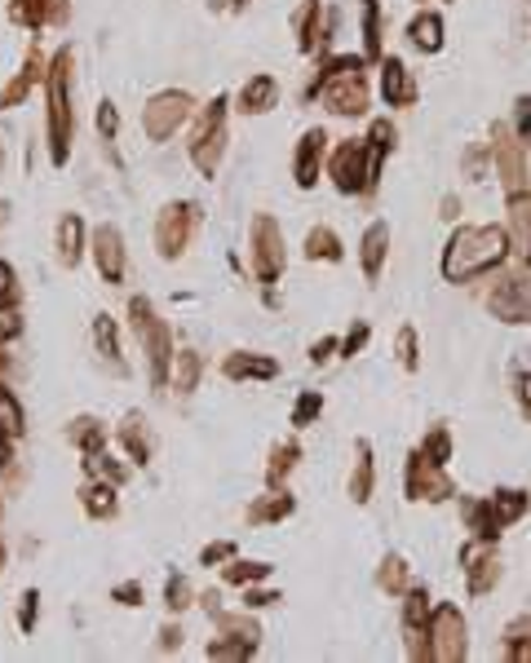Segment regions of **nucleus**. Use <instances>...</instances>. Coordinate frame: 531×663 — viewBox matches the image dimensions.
<instances>
[{"label": "nucleus", "instance_id": "f257e3e1", "mask_svg": "<svg viewBox=\"0 0 531 663\" xmlns=\"http://www.w3.org/2000/svg\"><path fill=\"white\" fill-rule=\"evenodd\" d=\"M505 248H509V240H505L500 226H470V231H461V235L448 244V253H443V275H448L452 283H465V279L492 270V266L505 257Z\"/></svg>", "mask_w": 531, "mask_h": 663}, {"label": "nucleus", "instance_id": "f03ea898", "mask_svg": "<svg viewBox=\"0 0 531 663\" xmlns=\"http://www.w3.org/2000/svg\"><path fill=\"white\" fill-rule=\"evenodd\" d=\"M314 93L328 97V111H346V116H359L368 106V80H363V67L359 58H342L324 71V80L314 84Z\"/></svg>", "mask_w": 531, "mask_h": 663}, {"label": "nucleus", "instance_id": "7ed1b4c3", "mask_svg": "<svg viewBox=\"0 0 531 663\" xmlns=\"http://www.w3.org/2000/svg\"><path fill=\"white\" fill-rule=\"evenodd\" d=\"M67 142H71V106H67V54H62L49 75V151L58 164L67 160Z\"/></svg>", "mask_w": 531, "mask_h": 663}, {"label": "nucleus", "instance_id": "20e7f679", "mask_svg": "<svg viewBox=\"0 0 531 663\" xmlns=\"http://www.w3.org/2000/svg\"><path fill=\"white\" fill-rule=\"evenodd\" d=\"M134 323H138L142 341H147V350H151V381L164 385V376H169V332L155 323V314H151V305H147L142 296L134 301Z\"/></svg>", "mask_w": 531, "mask_h": 663}, {"label": "nucleus", "instance_id": "39448f33", "mask_svg": "<svg viewBox=\"0 0 531 663\" xmlns=\"http://www.w3.org/2000/svg\"><path fill=\"white\" fill-rule=\"evenodd\" d=\"M222 120H227V102L218 97V102L208 106V116L199 120V129H195V151H191L204 173L218 168V155H222Z\"/></svg>", "mask_w": 531, "mask_h": 663}, {"label": "nucleus", "instance_id": "423d86ee", "mask_svg": "<svg viewBox=\"0 0 531 663\" xmlns=\"http://www.w3.org/2000/svg\"><path fill=\"white\" fill-rule=\"evenodd\" d=\"M93 253H97V266H102V275L112 279V283H120L125 279V248H120V231L116 226H102L97 235H93Z\"/></svg>", "mask_w": 531, "mask_h": 663}, {"label": "nucleus", "instance_id": "0eeeda50", "mask_svg": "<svg viewBox=\"0 0 531 663\" xmlns=\"http://www.w3.org/2000/svg\"><path fill=\"white\" fill-rule=\"evenodd\" d=\"M430 637H435V659H461L465 654V645H461V615L452 606L435 615Z\"/></svg>", "mask_w": 531, "mask_h": 663}, {"label": "nucleus", "instance_id": "6e6552de", "mask_svg": "<svg viewBox=\"0 0 531 663\" xmlns=\"http://www.w3.org/2000/svg\"><path fill=\"white\" fill-rule=\"evenodd\" d=\"M253 235H257V261H262V279H275L279 275V266H284V253H279V226L275 221H257L253 226Z\"/></svg>", "mask_w": 531, "mask_h": 663}, {"label": "nucleus", "instance_id": "1a4fd4ad", "mask_svg": "<svg viewBox=\"0 0 531 663\" xmlns=\"http://www.w3.org/2000/svg\"><path fill=\"white\" fill-rule=\"evenodd\" d=\"M182 111H186V97H182V93L155 97V102H151V111H147V129H151V138L173 133V125L182 120Z\"/></svg>", "mask_w": 531, "mask_h": 663}, {"label": "nucleus", "instance_id": "9d476101", "mask_svg": "<svg viewBox=\"0 0 531 663\" xmlns=\"http://www.w3.org/2000/svg\"><path fill=\"white\" fill-rule=\"evenodd\" d=\"M186 221H191V208L186 203H173L160 221V253L177 257L182 253V240H186Z\"/></svg>", "mask_w": 531, "mask_h": 663}, {"label": "nucleus", "instance_id": "9b49d317", "mask_svg": "<svg viewBox=\"0 0 531 663\" xmlns=\"http://www.w3.org/2000/svg\"><path fill=\"white\" fill-rule=\"evenodd\" d=\"M492 310L505 318V323H527V292H522V283H500L496 292H492Z\"/></svg>", "mask_w": 531, "mask_h": 663}, {"label": "nucleus", "instance_id": "f8f14e48", "mask_svg": "<svg viewBox=\"0 0 531 663\" xmlns=\"http://www.w3.org/2000/svg\"><path fill=\"white\" fill-rule=\"evenodd\" d=\"M319 155H324V133L310 129L297 147V182L301 186H314V173H319Z\"/></svg>", "mask_w": 531, "mask_h": 663}, {"label": "nucleus", "instance_id": "ddd939ff", "mask_svg": "<svg viewBox=\"0 0 531 663\" xmlns=\"http://www.w3.org/2000/svg\"><path fill=\"white\" fill-rule=\"evenodd\" d=\"M381 97L390 106H403L412 97V84H407V71H403L399 58H385V67H381Z\"/></svg>", "mask_w": 531, "mask_h": 663}, {"label": "nucleus", "instance_id": "4468645a", "mask_svg": "<svg viewBox=\"0 0 531 663\" xmlns=\"http://www.w3.org/2000/svg\"><path fill=\"white\" fill-rule=\"evenodd\" d=\"M407 36H412L425 54H439V49H443V19H439V14H420V19H412Z\"/></svg>", "mask_w": 531, "mask_h": 663}, {"label": "nucleus", "instance_id": "2eb2a0df", "mask_svg": "<svg viewBox=\"0 0 531 663\" xmlns=\"http://www.w3.org/2000/svg\"><path fill=\"white\" fill-rule=\"evenodd\" d=\"M385 240H390L385 221H377V226H368V235H363V275H368V279H377V275H381V261H385Z\"/></svg>", "mask_w": 531, "mask_h": 663}, {"label": "nucleus", "instance_id": "dca6fc26", "mask_svg": "<svg viewBox=\"0 0 531 663\" xmlns=\"http://www.w3.org/2000/svg\"><path fill=\"white\" fill-rule=\"evenodd\" d=\"M80 235H84L80 217H76V212H67V217H62V226H58V248H62V266H76V261H80Z\"/></svg>", "mask_w": 531, "mask_h": 663}, {"label": "nucleus", "instance_id": "f3484780", "mask_svg": "<svg viewBox=\"0 0 531 663\" xmlns=\"http://www.w3.org/2000/svg\"><path fill=\"white\" fill-rule=\"evenodd\" d=\"M240 106L249 111V116H257V111H266V106H275V80L270 75H257L244 93H240Z\"/></svg>", "mask_w": 531, "mask_h": 663}, {"label": "nucleus", "instance_id": "a211bd4d", "mask_svg": "<svg viewBox=\"0 0 531 663\" xmlns=\"http://www.w3.org/2000/svg\"><path fill=\"white\" fill-rule=\"evenodd\" d=\"M93 341H97V350H102L106 363H116V354H120V346H116V323L106 318V314L93 318Z\"/></svg>", "mask_w": 531, "mask_h": 663}, {"label": "nucleus", "instance_id": "6ab92c4d", "mask_svg": "<svg viewBox=\"0 0 531 663\" xmlns=\"http://www.w3.org/2000/svg\"><path fill=\"white\" fill-rule=\"evenodd\" d=\"M279 368L270 359H249V354H235L227 359V376H275Z\"/></svg>", "mask_w": 531, "mask_h": 663}, {"label": "nucleus", "instance_id": "aec40b11", "mask_svg": "<svg viewBox=\"0 0 531 663\" xmlns=\"http://www.w3.org/2000/svg\"><path fill=\"white\" fill-rule=\"evenodd\" d=\"M522 509H527V500H522V491L513 496V491H500V500L492 504V517H496V526H505V522H513V517H522Z\"/></svg>", "mask_w": 531, "mask_h": 663}, {"label": "nucleus", "instance_id": "412c9836", "mask_svg": "<svg viewBox=\"0 0 531 663\" xmlns=\"http://www.w3.org/2000/svg\"><path fill=\"white\" fill-rule=\"evenodd\" d=\"M363 45H368V54L377 58V49H381V19H377V0H363Z\"/></svg>", "mask_w": 531, "mask_h": 663}, {"label": "nucleus", "instance_id": "4be33fe9", "mask_svg": "<svg viewBox=\"0 0 531 663\" xmlns=\"http://www.w3.org/2000/svg\"><path fill=\"white\" fill-rule=\"evenodd\" d=\"M0 429H5V433H19V429H23V407L10 398L5 385H0Z\"/></svg>", "mask_w": 531, "mask_h": 663}, {"label": "nucleus", "instance_id": "5701e85b", "mask_svg": "<svg viewBox=\"0 0 531 663\" xmlns=\"http://www.w3.org/2000/svg\"><path fill=\"white\" fill-rule=\"evenodd\" d=\"M372 491V452L368 442H359V474H355V500H368Z\"/></svg>", "mask_w": 531, "mask_h": 663}, {"label": "nucleus", "instance_id": "b1692460", "mask_svg": "<svg viewBox=\"0 0 531 663\" xmlns=\"http://www.w3.org/2000/svg\"><path fill=\"white\" fill-rule=\"evenodd\" d=\"M138 424H142V420L134 416V420H125V429H120V433H125V447L134 452V461H138V465H147V456H151V452H147V438H142V429H138Z\"/></svg>", "mask_w": 531, "mask_h": 663}, {"label": "nucleus", "instance_id": "393cba45", "mask_svg": "<svg viewBox=\"0 0 531 663\" xmlns=\"http://www.w3.org/2000/svg\"><path fill=\"white\" fill-rule=\"evenodd\" d=\"M310 253H314V257H342V253H337V240H333L328 231H314V235H310Z\"/></svg>", "mask_w": 531, "mask_h": 663}, {"label": "nucleus", "instance_id": "a878e982", "mask_svg": "<svg viewBox=\"0 0 531 663\" xmlns=\"http://www.w3.org/2000/svg\"><path fill=\"white\" fill-rule=\"evenodd\" d=\"M262 575H270V567H262V562H249V567H231V571H227V580H231V584H244V580H262Z\"/></svg>", "mask_w": 531, "mask_h": 663}, {"label": "nucleus", "instance_id": "bb28decb", "mask_svg": "<svg viewBox=\"0 0 531 663\" xmlns=\"http://www.w3.org/2000/svg\"><path fill=\"white\" fill-rule=\"evenodd\" d=\"M14 296H19V292H14V270H10L5 261H0V310H10V305H14Z\"/></svg>", "mask_w": 531, "mask_h": 663}, {"label": "nucleus", "instance_id": "cd10ccee", "mask_svg": "<svg viewBox=\"0 0 531 663\" xmlns=\"http://www.w3.org/2000/svg\"><path fill=\"white\" fill-rule=\"evenodd\" d=\"M399 359H403V368H416V337L407 327L399 332Z\"/></svg>", "mask_w": 531, "mask_h": 663}, {"label": "nucleus", "instance_id": "c85d7f7f", "mask_svg": "<svg viewBox=\"0 0 531 663\" xmlns=\"http://www.w3.org/2000/svg\"><path fill=\"white\" fill-rule=\"evenodd\" d=\"M89 509H93V513H112V509H116L112 491H106V487H93V491H89Z\"/></svg>", "mask_w": 531, "mask_h": 663}, {"label": "nucleus", "instance_id": "c756f323", "mask_svg": "<svg viewBox=\"0 0 531 663\" xmlns=\"http://www.w3.org/2000/svg\"><path fill=\"white\" fill-rule=\"evenodd\" d=\"M97 125H102V138H112V133H116V111H112V102H102Z\"/></svg>", "mask_w": 531, "mask_h": 663}, {"label": "nucleus", "instance_id": "7c9ffc66", "mask_svg": "<svg viewBox=\"0 0 531 663\" xmlns=\"http://www.w3.org/2000/svg\"><path fill=\"white\" fill-rule=\"evenodd\" d=\"M314 411H319V398L310 394V398H301V403H297V411H292V424H305Z\"/></svg>", "mask_w": 531, "mask_h": 663}, {"label": "nucleus", "instance_id": "2f4dec72", "mask_svg": "<svg viewBox=\"0 0 531 663\" xmlns=\"http://www.w3.org/2000/svg\"><path fill=\"white\" fill-rule=\"evenodd\" d=\"M222 558H231V544H212V548L204 552V562H222Z\"/></svg>", "mask_w": 531, "mask_h": 663}, {"label": "nucleus", "instance_id": "473e14b6", "mask_svg": "<svg viewBox=\"0 0 531 663\" xmlns=\"http://www.w3.org/2000/svg\"><path fill=\"white\" fill-rule=\"evenodd\" d=\"M191 381H195V354L182 359V389H191Z\"/></svg>", "mask_w": 531, "mask_h": 663}, {"label": "nucleus", "instance_id": "72a5a7b5", "mask_svg": "<svg viewBox=\"0 0 531 663\" xmlns=\"http://www.w3.org/2000/svg\"><path fill=\"white\" fill-rule=\"evenodd\" d=\"M23 602H27V606H23V628H32V624H36V593H27Z\"/></svg>", "mask_w": 531, "mask_h": 663}, {"label": "nucleus", "instance_id": "f704fd0d", "mask_svg": "<svg viewBox=\"0 0 531 663\" xmlns=\"http://www.w3.org/2000/svg\"><path fill=\"white\" fill-rule=\"evenodd\" d=\"M363 337H368V332H363V327H355V337H350V341H346V354H355V350H359V346H363Z\"/></svg>", "mask_w": 531, "mask_h": 663}, {"label": "nucleus", "instance_id": "c9c22d12", "mask_svg": "<svg viewBox=\"0 0 531 663\" xmlns=\"http://www.w3.org/2000/svg\"><path fill=\"white\" fill-rule=\"evenodd\" d=\"M5 461H10V433L0 429V465H5Z\"/></svg>", "mask_w": 531, "mask_h": 663}, {"label": "nucleus", "instance_id": "e433bc0d", "mask_svg": "<svg viewBox=\"0 0 531 663\" xmlns=\"http://www.w3.org/2000/svg\"><path fill=\"white\" fill-rule=\"evenodd\" d=\"M240 5H249V0H240Z\"/></svg>", "mask_w": 531, "mask_h": 663}, {"label": "nucleus", "instance_id": "4c0bfd02", "mask_svg": "<svg viewBox=\"0 0 531 663\" xmlns=\"http://www.w3.org/2000/svg\"><path fill=\"white\" fill-rule=\"evenodd\" d=\"M0 558H5V552H0Z\"/></svg>", "mask_w": 531, "mask_h": 663}]
</instances>
